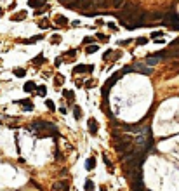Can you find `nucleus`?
I'll list each match as a JSON object with an SVG mask.
<instances>
[{
	"label": "nucleus",
	"mask_w": 179,
	"mask_h": 191,
	"mask_svg": "<svg viewBox=\"0 0 179 191\" xmlns=\"http://www.w3.org/2000/svg\"><path fill=\"white\" fill-rule=\"evenodd\" d=\"M21 106H24V110L26 111H30V110H33V103L30 101V99H21V101H17Z\"/></svg>",
	"instance_id": "obj_13"
},
{
	"label": "nucleus",
	"mask_w": 179,
	"mask_h": 191,
	"mask_svg": "<svg viewBox=\"0 0 179 191\" xmlns=\"http://www.w3.org/2000/svg\"><path fill=\"white\" fill-rule=\"evenodd\" d=\"M54 24H56V26H66V24H68V19H66L64 16L59 14V16L54 17Z\"/></svg>",
	"instance_id": "obj_11"
},
{
	"label": "nucleus",
	"mask_w": 179,
	"mask_h": 191,
	"mask_svg": "<svg viewBox=\"0 0 179 191\" xmlns=\"http://www.w3.org/2000/svg\"><path fill=\"white\" fill-rule=\"evenodd\" d=\"M131 188L132 191H144V184H143V179H136L131 183Z\"/></svg>",
	"instance_id": "obj_10"
},
{
	"label": "nucleus",
	"mask_w": 179,
	"mask_h": 191,
	"mask_svg": "<svg viewBox=\"0 0 179 191\" xmlns=\"http://www.w3.org/2000/svg\"><path fill=\"white\" fill-rule=\"evenodd\" d=\"M157 37H164V31H153L151 33V38H157Z\"/></svg>",
	"instance_id": "obj_35"
},
{
	"label": "nucleus",
	"mask_w": 179,
	"mask_h": 191,
	"mask_svg": "<svg viewBox=\"0 0 179 191\" xmlns=\"http://www.w3.org/2000/svg\"><path fill=\"white\" fill-rule=\"evenodd\" d=\"M108 26H110V30H117V24L115 23H108Z\"/></svg>",
	"instance_id": "obj_40"
},
{
	"label": "nucleus",
	"mask_w": 179,
	"mask_h": 191,
	"mask_svg": "<svg viewBox=\"0 0 179 191\" xmlns=\"http://www.w3.org/2000/svg\"><path fill=\"white\" fill-rule=\"evenodd\" d=\"M50 42H52V43H56V45H57V43H59V42H61V37H59V35H52V37H50Z\"/></svg>",
	"instance_id": "obj_28"
},
{
	"label": "nucleus",
	"mask_w": 179,
	"mask_h": 191,
	"mask_svg": "<svg viewBox=\"0 0 179 191\" xmlns=\"http://www.w3.org/2000/svg\"><path fill=\"white\" fill-rule=\"evenodd\" d=\"M2 14H3V12H2V9H0V16H2Z\"/></svg>",
	"instance_id": "obj_43"
},
{
	"label": "nucleus",
	"mask_w": 179,
	"mask_h": 191,
	"mask_svg": "<svg viewBox=\"0 0 179 191\" xmlns=\"http://www.w3.org/2000/svg\"><path fill=\"white\" fill-rule=\"evenodd\" d=\"M68 188V183L66 181H59V183H56L54 186H52V191H59V190H66Z\"/></svg>",
	"instance_id": "obj_15"
},
{
	"label": "nucleus",
	"mask_w": 179,
	"mask_h": 191,
	"mask_svg": "<svg viewBox=\"0 0 179 191\" xmlns=\"http://www.w3.org/2000/svg\"><path fill=\"white\" fill-rule=\"evenodd\" d=\"M73 115H75V118H77V120H78V118H82V110H80V106H75Z\"/></svg>",
	"instance_id": "obj_25"
},
{
	"label": "nucleus",
	"mask_w": 179,
	"mask_h": 191,
	"mask_svg": "<svg viewBox=\"0 0 179 191\" xmlns=\"http://www.w3.org/2000/svg\"><path fill=\"white\" fill-rule=\"evenodd\" d=\"M131 43V40H124V42H118V45H129Z\"/></svg>",
	"instance_id": "obj_41"
},
{
	"label": "nucleus",
	"mask_w": 179,
	"mask_h": 191,
	"mask_svg": "<svg viewBox=\"0 0 179 191\" xmlns=\"http://www.w3.org/2000/svg\"><path fill=\"white\" fill-rule=\"evenodd\" d=\"M169 28H171V30H178V31H179V21H178V23H174V24H171Z\"/></svg>",
	"instance_id": "obj_39"
},
{
	"label": "nucleus",
	"mask_w": 179,
	"mask_h": 191,
	"mask_svg": "<svg viewBox=\"0 0 179 191\" xmlns=\"http://www.w3.org/2000/svg\"><path fill=\"white\" fill-rule=\"evenodd\" d=\"M14 75H16L17 78H23V77L26 75V70H24V68H17V70H14Z\"/></svg>",
	"instance_id": "obj_21"
},
{
	"label": "nucleus",
	"mask_w": 179,
	"mask_h": 191,
	"mask_svg": "<svg viewBox=\"0 0 179 191\" xmlns=\"http://www.w3.org/2000/svg\"><path fill=\"white\" fill-rule=\"evenodd\" d=\"M146 42H148V38H144V37H139V38L136 40V43H138V45H144Z\"/></svg>",
	"instance_id": "obj_31"
},
{
	"label": "nucleus",
	"mask_w": 179,
	"mask_h": 191,
	"mask_svg": "<svg viewBox=\"0 0 179 191\" xmlns=\"http://www.w3.org/2000/svg\"><path fill=\"white\" fill-rule=\"evenodd\" d=\"M122 77V71H117V73H113L108 80H106V83L103 85V89H101V94H103V99H108V96H110V90H111V87L117 83V80Z\"/></svg>",
	"instance_id": "obj_3"
},
{
	"label": "nucleus",
	"mask_w": 179,
	"mask_h": 191,
	"mask_svg": "<svg viewBox=\"0 0 179 191\" xmlns=\"http://www.w3.org/2000/svg\"><path fill=\"white\" fill-rule=\"evenodd\" d=\"M96 50H97V45H91V47H87V49H85V52H87V54H92V52H96Z\"/></svg>",
	"instance_id": "obj_32"
},
{
	"label": "nucleus",
	"mask_w": 179,
	"mask_h": 191,
	"mask_svg": "<svg viewBox=\"0 0 179 191\" xmlns=\"http://www.w3.org/2000/svg\"><path fill=\"white\" fill-rule=\"evenodd\" d=\"M115 9H122L124 5H125V0H113V3H111Z\"/></svg>",
	"instance_id": "obj_23"
},
{
	"label": "nucleus",
	"mask_w": 179,
	"mask_h": 191,
	"mask_svg": "<svg viewBox=\"0 0 179 191\" xmlns=\"http://www.w3.org/2000/svg\"><path fill=\"white\" fill-rule=\"evenodd\" d=\"M26 17V12L23 10V12H19V14H16V16H12V19L14 21H19V19H24Z\"/></svg>",
	"instance_id": "obj_26"
},
{
	"label": "nucleus",
	"mask_w": 179,
	"mask_h": 191,
	"mask_svg": "<svg viewBox=\"0 0 179 191\" xmlns=\"http://www.w3.org/2000/svg\"><path fill=\"white\" fill-rule=\"evenodd\" d=\"M174 56H179V38H178V40H174V42L169 45V49H165L162 54H158L160 61H162V59H169V57H174Z\"/></svg>",
	"instance_id": "obj_5"
},
{
	"label": "nucleus",
	"mask_w": 179,
	"mask_h": 191,
	"mask_svg": "<svg viewBox=\"0 0 179 191\" xmlns=\"http://www.w3.org/2000/svg\"><path fill=\"white\" fill-rule=\"evenodd\" d=\"M63 94H64V96H66V97H68L70 101H73V92H71V90H64Z\"/></svg>",
	"instance_id": "obj_34"
},
{
	"label": "nucleus",
	"mask_w": 179,
	"mask_h": 191,
	"mask_svg": "<svg viewBox=\"0 0 179 191\" xmlns=\"http://www.w3.org/2000/svg\"><path fill=\"white\" fill-rule=\"evenodd\" d=\"M162 21L165 23V24H174V23H178L179 21V16L176 10H167V12H164V17H162Z\"/></svg>",
	"instance_id": "obj_7"
},
{
	"label": "nucleus",
	"mask_w": 179,
	"mask_h": 191,
	"mask_svg": "<svg viewBox=\"0 0 179 191\" xmlns=\"http://www.w3.org/2000/svg\"><path fill=\"white\" fill-rule=\"evenodd\" d=\"M113 144H115V150L118 151V155H127L134 150V137L129 134H122L113 139Z\"/></svg>",
	"instance_id": "obj_2"
},
{
	"label": "nucleus",
	"mask_w": 179,
	"mask_h": 191,
	"mask_svg": "<svg viewBox=\"0 0 179 191\" xmlns=\"http://www.w3.org/2000/svg\"><path fill=\"white\" fill-rule=\"evenodd\" d=\"M134 71H136V73H143V75H151V73H153L151 68H148V66H144V64H141V63H134V64L124 68L122 75H124V73H134Z\"/></svg>",
	"instance_id": "obj_4"
},
{
	"label": "nucleus",
	"mask_w": 179,
	"mask_h": 191,
	"mask_svg": "<svg viewBox=\"0 0 179 191\" xmlns=\"http://www.w3.org/2000/svg\"><path fill=\"white\" fill-rule=\"evenodd\" d=\"M28 5L33 9H40V7H45V0H28Z\"/></svg>",
	"instance_id": "obj_12"
},
{
	"label": "nucleus",
	"mask_w": 179,
	"mask_h": 191,
	"mask_svg": "<svg viewBox=\"0 0 179 191\" xmlns=\"http://www.w3.org/2000/svg\"><path fill=\"white\" fill-rule=\"evenodd\" d=\"M94 188H96L94 183H92L91 179H87V181H85V191H94Z\"/></svg>",
	"instance_id": "obj_24"
},
{
	"label": "nucleus",
	"mask_w": 179,
	"mask_h": 191,
	"mask_svg": "<svg viewBox=\"0 0 179 191\" xmlns=\"http://www.w3.org/2000/svg\"><path fill=\"white\" fill-rule=\"evenodd\" d=\"M162 17H164V12H151V14H148V17H146V19L157 21V19H162Z\"/></svg>",
	"instance_id": "obj_17"
},
{
	"label": "nucleus",
	"mask_w": 179,
	"mask_h": 191,
	"mask_svg": "<svg viewBox=\"0 0 179 191\" xmlns=\"http://www.w3.org/2000/svg\"><path fill=\"white\" fill-rule=\"evenodd\" d=\"M45 106H47L50 111H54V110H56V106H54V103H52L50 99H47V101H45Z\"/></svg>",
	"instance_id": "obj_29"
},
{
	"label": "nucleus",
	"mask_w": 179,
	"mask_h": 191,
	"mask_svg": "<svg viewBox=\"0 0 179 191\" xmlns=\"http://www.w3.org/2000/svg\"><path fill=\"white\" fill-rule=\"evenodd\" d=\"M96 37H97V38H99V40H103V42H106V40H108V37H104V35H103V33H97V35H96Z\"/></svg>",
	"instance_id": "obj_36"
},
{
	"label": "nucleus",
	"mask_w": 179,
	"mask_h": 191,
	"mask_svg": "<svg viewBox=\"0 0 179 191\" xmlns=\"http://www.w3.org/2000/svg\"><path fill=\"white\" fill-rule=\"evenodd\" d=\"M61 83H63V77L57 75V77H56V85H61Z\"/></svg>",
	"instance_id": "obj_37"
},
{
	"label": "nucleus",
	"mask_w": 179,
	"mask_h": 191,
	"mask_svg": "<svg viewBox=\"0 0 179 191\" xmlns=\"http://www.w3.org/2000/svg\"><path fill=\"white\" fill-rule=\"evenodd\" d=\"M91 42H94L92 37H85V38H84V43H91Z\"/></svg>",
	"instance_id": "obj_38"
},
{
	"label": "nucleus",
	"mask_w": 179,
	"mask_h": 191,
	"mask_svg": "<svg viewBox=\"0 0 179 191\" xmlns=\"http://www.w3.org/2000/svg\"><path fill=\"white\" fill-rule=\"evenodd\" d=\"M103 160H104V163H106V165H108V170H110V172H113V165H111V163H110V160H108V158H106V155H103Z\"/></svg>",
	"instance_id": "obj_30"
},
{
	"label": "nucleus",
	"mask_w": 179,
	"mask_h": 191,
	"mask_svg": "<svg viewBox=\"0 0 179 191\" xmlns=\"http://www.w3.org/2000/svg\"><path fill=\"white\" fill-rule=\"evenodd\" d=\"M38 26H40V28H42V30H45V28H49V26H50V24H49V21H47V19H42V21H40V24H38Z\"/></svg>",
	"instance_id": "obj_27"
},
{
	"label": "nucleus",
	"mask_w": 179,
	"mask_h": 191,
	"mask_svg": "<svg viewBox=\"0 0 179 191\" xmlns=\"http://www.w3.org/2000/svg\"><path fill=\"white\" fill-rule=\"evenodd\" d=\"M35 90L38 92V96H40V97H44V96H45V92H47V87H45V85H38Z\"/></svg>",
	"instance_id": "obj_22"
},
{
	"label": "nucleus",
	"mask_w": 179,
	"mask_h": 191,
	"mask_svg": "<svg viewBox=\"0 0 179 191\" xmlns=\"http://www.w3.org/2000/svg\"><path fill=\"white\" fill-rule=\"evenodd\" d=\"M37 89V83L35 82H26L24 83V92H31V90H35Z\"/></svg>",
	"instance_id": "obj_20"
},
{
	"label": "nucleus",
	"mask_w": 179,
	"mask_h": 191,
	"mask_svg": "<svg viewBox=\"0 0 179 191\" xmlns=\"http://www.w3.org/2000/svg\"><path fill=\"white\" fill-rule=\"evenodd\" d=\"M66 7H70V9H77V10H84V9L94 7V2H92V0H73V2H70Z\"/></svg>",
	"instance_id": "obj_6"
},
{
	"label": "nucleus",
	"mask_w": 179,
	"mask_h": 191,
	"mask_svg": "<svg viewBox=\"0 0 179 191\" xmlns=\"http://www.w3.org/2000/svg\"><path fill=\"white\" fill-rule=\"evenodd\" d=\"M59 2H61V3H64V5H68V3H70V2H73V0H59Z\"/></svg>",
	"instance_id": "obj_42"
},
{
	"label": "nucleus",
	"mask_w": 179,
	"mask_h": 191,
	"mask_svg": "<svg viewBox=\"0 0 179 191\" xmlns=\"http://www.w3.org/2000/svg\"><path fill=\"white\" fill-rule=\"evenodd\" d=\"M94 70V66H91V64H78V66H75L73 68V73H91Z\"/></svg>",
	"instance_id": "obj_8"
},
{
	"label": "nucleus",
	"mask_w": 179,
	"mask_h": 191,
	"mask_svg": "<svg viewBox=\"0 0 179 191\" xmlns=\"http://www.w3.org/2000/svg\"><path fill=\"white\" fill-rule=\"evenodd\" d=\"M94 167H96V160H94V157L87 158V162H85V169H87V170H92Z\"/></svg>",
	"instance_id": "obj_18"
},
{
	"label": "nucleus",
	"mask_w": 179,
	"mask_h": 191,
	"mask_svg": "<svg viewBox=\"0 0 179 191\" xmlns=\"http://www.w3.org/2000/svg\"><path fill=\"white\" fill-rule=\"evenodd\" d=\"M94 2V7H99V9H106L110 5V0H92Z\"/></svg>",
	"instance_id": "obj_14"
},
{
	"label": "nucleus",
	"mask_w": 179,
	"mask_h": 191,
	"mask_svg": "<svg viewBox=\"0 0 179 191\" xmlns=\"http://www.w3.org/2000/svg\"><path fill=\"white\" fill-rule=\"evenodd\" d=\"M157 63H160V57H158V56H148V57H146V64H148V66H153V64H157Z\"/></svg>",
	"instance_id": "obj_16"
},
{
	"label": "nucleus",
	"mask_w": 179,
	"mask_h": 191,
	"mask_svg": "<svg viewBox=\"0 0 179 191\" xmlns=\"http://www.w3.org/2000/svg\"><path fill=\"white\" fill-rule=\"evenodd\" d=\"M40 40H44V35H35L28 40H24V43H35V42H40Z\"/></svg>",
	"instance_id": "obj_19"
},
{
	"label": "nucleus",
	"mask_w": 179,
	"mask_h": 191,
	"mask_svg": "<svg viewBox=\"0 0 179 191\" xmlns=\"http://www.w3.org/2000/svg\"><path fill=\"white\" fill-rule=\"evenodd\" d=\"M87 127H89V132H91L92 136L97 134V130H99V125H97V120H96V118H89Z\"/></svg>",
	"instance_id": "obj_9"
},
{
	"label": "nucleus",
	"mask_w": 179,
	"mask_h": 191,
	"mask_svg": "<svg viewBox=\"0 0 179 191\" xmlns=\"http://www.w3.org/2000/svg\"><path fill=\"white\" fill-rule=\"evenodd\" d=\"M33 63H35V64H42V63H44V56H42V54H38V57H35V59H33Z\"/></svg>",
	"instance_id": "obj_33"
},
{
	"label": "nucleus",
	"mask_w": 179,
	"mask_h": 191,
	"mask_svg": "<svg viewBox=\"0 0 179 191\" xmlns=\"http://www.w3.org/2000/svg\"><path fill=\"white\" fill-rule=\"evenodd\" d=\"M37 137H50V134H54V136H57V129L50 123V122H35V123H31L30 127H28Z\"/></svg>",
	"instance_id": "obj_1"
}]
</instances>
